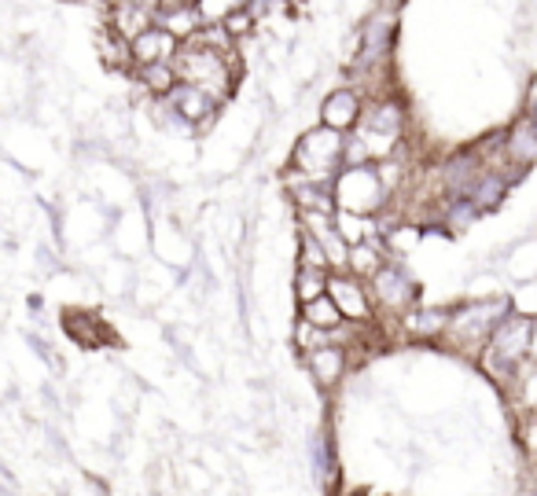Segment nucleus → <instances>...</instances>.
I'll return each mask as SVG.
<instances>
[{"instance_id":"nucleus-22","label":"nucleus","mask_w":537,"mask_h":496,"mask_svg":"<svg viewBox=\"0 0 537 496\" xmlns=\"http://www.w3.org/2000/svg\"><path fill=\"white\" fill-rule=\"evenodd\" d=\"M291 4H295V0H291Z\"/></svg>"},{"instance_id":"nucleus-9","label":"nucleus","mask_w":537,"mask_h":496,"mask_svg":"<svg viewBox=\"0 0 537 496\" xmlns=\"http://www.w3.org/2000/svg\"><path fill=\"white\" fill-rule=\"evenodd\" d=\"M328 291H332L335 305L343 309V316H354V320H365V316H368L365 294H361V287H357L354 280H346V276H335V280H328Z\"/></svg>"},{"instance_id":"nucleus-16","label":"nucleus","mask_w":537,"mask_h":496,"mask_svg":"<svg viewBox=\"0 0 537 496\" xmlns=\"http://www.w3.org/2000/svg\"><path fill=\"white\" fill-rule=\"evenodd\" d=\"M512 155L515 162H534L537 158V133H530V122H523L512 136Z\"/></svg>"},{"instance_id":"nucleus-17","label":"nucleus","mask_w":537,"mask_h":496,"mask_svg":"<svg viewBox=\"0 0 537 496\" xmlns=\"http://www.w3.org/2000/svg\"><path fill=\"white\" fill-rule=\"evenodd\" d=\"M221 23H225V30H229L236 41H240V37H247L254 30V12L247 8V4H240V8H232V12L225 15Z\"/></svg>"},{"instance_id":"nucleus-11","label":"nucleus","mask_w":537,"mask_h":496,"mask_svg":"<svg viewBox=\"0 0 537 496\" xmlns=\"http://www.w3.org/2000/svg\"><path fill=\"white\" fill-rule=\"evenodd\" d=\"M376 287H379V298L387 305H409L412 302V283L401 276L398 269H379L376 272Z\"/></svg>"},{"instance_id":"nucleus-13","label":"nucleus","mask_w":537,"mask_h":496,"mask_svg":"<svg viewBox=\"0 0 537 496\" xmlns=\"http://www.w3.org/2000/svg\"><path fill=\"white\" fill-rule=\"evenodd\" d=\"M343 353L335 350V346H320V350L309 353V368L317 375L320 383H335L339 375H343Z\"/></svg>"},{"instance_id":"nucleus-4","label":"nucleus","mask_w":537,"mask_h":496,"mask_svg":"<svg viewBox=\"0 0 537 496\" xmlns=\"http://www.w3.org/2000/svg\"><path fill=\"white\" fill-rule=\"evenodd\" d=\"M383 192H387V184H383V177L372 170H365V166H357V170H350L343 177V184H339V203L350 206V199H357V214H365V210H376L379 203H383Z\"/></svg>"},{"instance_id":"nucleus-2","label":"nucleus","mask_w":537,"mask_h":496,"mask_svg":"<svg viewBox=\"0 0 537 496\" xmlns=\"http://www.w3.org/2000/svg\"><path fill=\"white\" fill-rule=\"evenodd\" d=\"M530 339H534V324L526 316H508L501 324L493 327V368H512L526 350H530Z\"/></svg>"},{"instance_id":"nucleus-12","label":"nucleus","mask_w":537,"mask_h":496,"mask_svg":"<svg viewBox=\"0 0 537 496\" xmlns=\"http://www.w3.org/2000/svg\"><path fill=\"white\" fill-rule=\"evenodd\" d=\"M302 320L313 327H320V331H335V327L343 324V309L335 305V298L328 294V298H317V302L302 305Z\"/></svg>"},{"instance_id":"nucleus-21","label":"nucleus","mask_w":537,"mask_h":496,"mask_svg":"<svg viewBox=\"0 0 537 496\" xmlns=\"http://www.w3.org/2000/svg\"><path fill=\"white\" fill-rule=\"evenodd\" d=\"M188 4H192V0H159V12H181Z\"/></svg>"},{"instance_id":"nucleus-14","label":"nucleus","mask_w":537,"mask_h":496,"mask_svg":"<svg viewBox=\"0 0 537 496\" xmlns=\"http://www.w3.org/2000/svg\"><path fill=\"white\" fill-rule=\"evenodd\" d=\"M100 52H103V59H107L111 67H118V70H126L129 63H137V59H133V45H129L126 37H118L115 30L100 37Z\"/></svg>"},{"instance_id":"nucleus-6","label":"nucleus","mask_w":537,"mask_h":496,"mask_svg":"<svg viewBox=\"0 0 537 496\" xmlns=\"http://www.w3.org/2000/svg\"><path fill=\"white\" fill-rule=\"evenodd\" d=\"M173 111L184 114L188 122H210V114H214V107H218V100H210L203 89H195V85H177L170 96Z\"/></svg>"},{"instance_id":"nucleus-8","label":"nucleus","mask_w":537,"mask_h":496,"mask_svg":"<svg viewBox=\"0 0 537 496\" xmlns=\"http://www.w3.org/2000/svg\"><path fill=\"white\" fill-rule=\"evenodd\" d=\"M159 26L166 30V34H173L177 41H192L199 30H203V8L199 4H188V8H181V12H159Z\"/></svg>"},{"instance_id":"nucleus-1","label":"nucleus","mask_w":537,"mask_h":496,"mask_svg":"<svg viewBox=\"0 0 537 496\" xmlns=\"http://www.w3.org/2000/svg\"><path fill=\"white\" fill-rule=\"evenodd\" d=\"M173 67H177V78L184 85H195V89H203L210 100H225L232 92V70L240 67L232 56H218V52H210V48H195V45H184L173 59Z\"/></svg>"},{"instance_id":"nucleus-3","label":"nucleus","mask_w":537,"mask_h":496,"mask_svg":"<svg viewBox=\"0 0 537 496\" xmlns=\"http://www.w3.org/2000/svg\"><path fill=\"white\" fill-rule=\"evenodd\" d=\"M346 147L339 144V133L335 129H317V133H309L298 147V162L309 170V181L320 184V177H328L324 170H332L339 155H343Z\"/></svg>"},{"instance_id":"nucleus-5","label":"nucleus","mask_w":537,"mask_h":496,"mask_svg":"<svg viewBox=\"0 0 537 496\" xmlns=\"http://www.w3.org/2000/svg\"><path fill=\"white\" fill-rule=\"evenodd\" d=\"M181 52V41L173 34H166L162 26L148 30V34H140L133 41V59H137V67H151V63H173Z\"/></svg>"},{"instance_id":"nucleus-20","label":"nucleus","mask_w":537,"mask_h":496,"mask_svg":"<svg viewBox=\"0 0 537 496\" xmlns=\"http://www.w3.org/2000/svg\"><path fill=\"white\" fill-rule=\"evenodd\" d=\"M442 324H446V316H442V313H416V316H409V331H416V335H431V331H442Z\"/></svg>"},{"instance_id":"nucleus-7","label":"nucleus","mask_w":537,"mask_h":496,"mask_svg":"<svg viewBox=\"0 0 537 496\" xmlns=\"http://www.w3.org/2000/svg\"><path fill=\"white\" fill-rule=\"evenodd\" d=\"M357 118H361V103H357V96L350 89H339L324 100V125L335 129V133H339V129H350Z\"/></svg>"},{"instance_id":"nucleus-10","label":"nucleus","mask_w":537,"mask_h":496,"mask_svg":"<svg viewBox=\"0 0 537 496\" xmlns=\"http://www.w3.org/2000/svg\"><path fill=\"white\" fill-rule=\"evenodd\" d=\"M140 85H144L151 96H173V89L181 85V78H177V67H173V63H151V67H140Z\"/></svg>"},{"instance_id":"nucleus-18","label":"nucleus","mask_w":537,"mask_h":496,"mask_svg":"<svg viewBox=\"0 0 537 496\" xmlns=\"http://www.w3.org/2000/svg\"><path fill=\"white\" fill-rule=\"evenodd\" d=\"M328 265H332V261H328V254H324V247H320L317 239L313 236H306L302 239V269H328Z\"/></svg>"},{"instance_id":"nucleus-15","label":"nucleus","mask_w":537,"mask_h":496,"mask_svg":"<svg viewBox=\"0 0 537 496\" xmlns=\"http://www.w3.org/2000/svg\"><path fill=\"white\" fill-rule=\"evenodd\" d=\"M324 287H328V280H324V272L320 269H298L295 291H298V298H302V305L324 298Z\"/></svg>"},{"instance_id":"nucleus-19","label":"nucleus","mask_w":537,"mask_h":496,"mask_svg":"<svg viewBox=\"0 0 537 496\" xmlns=\"http://www.w3.org/2000/svg\"><path fill=\"white\" fill-rule=\"evenodd\" d=\"M350 265H354V272H372L376 276L379 272V254L368 243H357L354 250H350Z\"/></svg>"}]
</instances>
